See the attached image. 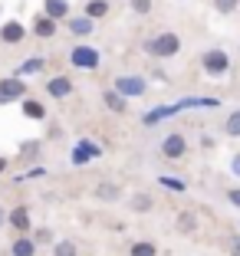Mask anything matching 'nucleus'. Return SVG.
<instances>
[{
  "label": "nucleus",
  "mask_w": 240,
  "mask_h": 256,
  "mask_svg": "<svg viewBox=\"0 0 240 256\" xmlns=\"http://www.w3.org/2000/svg\"><path fill=\"white\" fill-rule=\"evenodd\" d=\"M145 53H151L155 60H174L181 53V36L171 30L165 33H155L151 40H145Z\"/></svg>",
  "instance_id": "f257e3e1"
},
{
  "label": "nucleus",
  "mask_w": 240,
  "mask_h": 256,
  "mask_svg": "<svg viewBox=\"0 0 240 256\" xmlns=\"http://www.w3.org/2000/svg\"><path fill=\"white\" fill-rule=\"evenodd\" d=\"M112 92H119L122 98H142L145 92H148V82H145V76H132V72H125V76H115L112 79Z\"/></svg>",
  "instance_id": "f03ea898"
},
{
  "label": "nucleus",
  "mask_w": 240,
  "mask_h": 256,
  "mask_svg": "<svg viewBox=\"0 0 240 256\" xmlns=\"http://www.w3.org/2000/svg\"><path fill=\"white\" fill-rule=\"evenodd\" d=\"M201 66L210 79H220V76L230 72V56H227L224 50H207V53L201 56Z\"/></svg>",
  "instance_id": "7ed1b4c3"
},
{
  "label": "nucleus",
  "mask_w": 240,
  "mask_h": 256,
  "mask_svg": "<svg viewBox=\"0 0 240 256\" xmlns=\"http://www.w3.org/2000/svg\"><path fill=\"white\" fill-rule=\"evenodd\" d=\"M69 62H73L76 69L96 72L99 62H102V56H99V50H92V46H73V53H69Z\"/></svg>",
  "instance_id": "20e7f679"
},
{
  "label": "nucleus",
  "mask_w": 240,
  "mask_h": 256,
  "mask_svg": "<svg viewBox=\"0 0 240 256\" xmlns=\"http://www.w3.org/2000/svg\"><path fill=\"white\" fill-rule=\"evenodd\" d=\"M23 98H27V82L17 76H4L0 79V102L7 106V102H23Z\"/></svg>",
  "instance_id": "39448f33"
},
{
  "label": "nucleus",
  "mask_w": 240,
  "mask_h": 256,
  "mask_svg": "<svg viewBox=\"0 0 240 256\" xmlns=\"http://www.w3.org/2000/svg\"><path fill=\"white\" fill-rule=\"evenodd\" d=\"M161 154H165V158H171V161L184 158V154H188V138L178 135V132L165 135V138H161Z\"/></svg>",
  "instance_id": "423d86ee"
},
{
  "label": "nucleus",
  "mask_w": 240,
  "mask_h": 256,
  "mask_svg": "<svg viewBox=\"0 0 240 256\" xmlns=\"http://www.w3.org/2000/svg\"><path fill=\"white\" fill-rule=\"evenodd\" d=\"M0 40H4L7 46L23 43V40H27V26H23L20 20H7L4 26H0Z\"/></svg>",
  "instance_id": "0eeeda50"
},
{
  "label": "nucleus",
  "mask_w": 240,
  "mask_h": 256,
  "mask_svg": "<svg viewBox=\"0 0 240 256\" xmlns=\"http://www.w3.org/2000/svg\"><path fill=\"white\" fill-rule=\"evenodd\" d=\"M73 79L69 76H53L50 82H46V96H53V98H69L73 96Z\"/></svg>",
  "instance_id": "6e6552de"
},
{
  "label": "nucleus",
  "mask_w": 240,
  "mask_h": 256,
  "mask_svg": "<svg viewBox=\"0 0 240 256\" xmlns=\"http://www.w3.org/2000/svg\"><path fill=\"white\" fill-rule=\"evenodd\" d=\"M66 30L73 33L76 40H86L92 30H96V23H92L89 16H83V14H79V16H69V20H66Z\"/></svg>",
  "instance_id": "1a4fd4ad"
},
{
  "label": "nucleus",
  "mask_w": 240,
  "mask_h": 256,
  "mask_svg": "<svg viewBox=\"0 0 240 256\" xmlns=\"http://www.w3.org/2000/svg\"><path fill=\"white\" fill-rule=\"evenodd\" d=\"M43 16H50L53 23L69 20V0H43Z\"/></svg>",
  "instance_id": "9d476101"
},
{
  "label": "nucleus",
  "mask_w": 240,
  "mask_h": 256,
  "mask_svg": "<svg viewBox=\"0 0 240 256\" xmlns=\"http://www.w3.org/2000/svg\"><path fill=\"white\" fill-rule=\"evenodd\" d=\"M99 154H102V148H99V144H92V142H79L73 148V164H86V161H92V158H99Z\"/></svg>",
  "instance_id": "9b49d317"
},
{
  "label": "nucleus",
  "mask_w": 240,
  "mask_h": 256,
  "mask_svg": "<svg viewBox=\"0 0 240 256\" xmlns=\"http://www.w3.org/2000/svg\"><path fill=\"white\" fill-rule=\"evenodd\" d=\"M7 224L14 226V230H20V234H27V230H30L33 226V220H30V210H27V207H14V210H7Z\"/></svg>",
  "instance_id": "f8f14e48"
},
{
  "label": "nucleus",
  "mask_w": 240,
  "mask_h": 256,
  "mask_svg": "<svg viewBox=\"0 0 240 256\" xmlns=\"http://www.w3.org/2000/svg\"><path fill=\"white\" fill-rule=\"evenodd\" d=\"M181 108H178V102H174V106H155L151 108L148 115H145V125H158V122H165V118H174V115H178Z\"/></svg>",
  "instance_id": "ddd939ff"
},
{
  "label": "nucleus",
  "mask_w": 240,
  "mask_h": 256,
  "mask_svg": "<svg viewBox=\"0 0 240 256\" xmlns=\"http://www.w3.org/2000/svg\"><path fill=\"white\" fill-rule=\"evenodd\" d=\"M23 115H27V118L30 122H46V106L43 102H40V98H23Z\"/></svg>",
  "instance_id": "4468645a"
},
{
  "label": "nucleus",
  "mask_w": 240,
  "mask_h": 256,
  "mask_svg": "<svg viewBox=\"0 0 240 256\" xmlns=\"http://www.w3.org/2000/svg\"><path fill=\"white\" fill-rule=\"evenodd\" d=\"M102 102H105V108H109V112H115V115H125L128 112V102L119 96V92H112V89L102 92Z\"/></svg>",
  "instance_id": "2eb2a0df"
},
{
  "label": "nucleus",
  "mask_w": 240,
  "mask_h": 256,
  "mask_svg": "<svg viewBox=\"0 0 240 256\" xmlns=\"http://www.w3.org/2000/svg\"><path fill=\"white\" fill-rule=\"evenodd\" d=\"M10 256H37V243H33V236H17V240L10 243Z\"/></svg>",
  "instance_id": "dca6fc26"
},
{
  "label": "nucleus",
  "mask_w": 240,
  "mask_h": 256,
  "mask_svg": "<svg viewBox=\"0 0 240 256\" xmlns=\"http://www.w3.org/2000/svg\"><path fill=\"white\" fill-rule=\"evenodd\" d=\"M56 30H60V23H53L50 16H37L33 20V36H40V40H50Z\"/></svg>",
  "instance_id": "f3484780"
},
{
  "label": "nucleus",
  "mask_w": 240,
  "mask_h": 256,
  "mask_svg": "<svg viewBox=\"0 0 240 256\" xmlns=\"http://www.w3.org/2000/svg\"><path fill=\"white\" fill-rule=\"evenodd\" d=\"M109 7H112L109 0H86V10H83V16H89V20L96 23V20H102V16L109 14Z\"/></svg>",
  "instance_id": "a211bd4d"
},
{
  "label": "nucleus",
  "mask_w": 240,
  "mask_h": 256,
  "mask_svg": "<svg viewBox=\"0 0 240 256\" xmlns=\"http://www.w3.org/2000/svg\"><path fill=\"white\" fill-rule=\"evenodd\" d=\"M43 66H46V60H43V56H30L27 62H20V66H17V79H23V76H37V72H43Z\"/></svg>",
  "instance_id": "6ab92c4d"
},
{
  "label": "nucleus",
  "mask_w": 240,
  "mask_h": 256,
  "mask_svg": "<svg viewBox=\"0 0 240 256\" xmlns=\"http://www.w3.org/2000/svg\"><path fill=\"white\" fill-rule=\"evenodd\" d=\"M224 135H230V138H240V108L227 112V118H224Z\"/></svg>",
  "instance_id": "aec40b11"
},
{
  "label": "nucleus",
  "mask_w": 240,
  "mask_h": 256,
  "mask_svg": "<svg viewBox=\"0 0 240 256\" xmlns=\"http://www.w3.org/2000/svg\"><path fill=\"white\" fill-rule=\"evenodd\" d=\"M197 230V217L191 210H181L178 214V234H194Z\"/></svg>",
  "instance_id": "412c9836"
},
{
  "label": "nucleus",
  "mask_w": 240,
  "mask_h": 256,
  "mask_svg": "<svg viewBox=\"0 0 240 256\" xmlns=\"http://www.w3.org/2000/svg\"><path fill=\"white\" fill-rule=\"evenodd\" d=\"M217 98H181L178 108H217Z\"/></svg>",
  "instance_id": "4be33fe9"
},
{
  "label": "nucleus",
  "mask_w": 240,
  "mask_h": 256,
  "mask_svg": "<svg viewBox=\"0 0 240 256\" xmlns=\"http://www.w3.org/2000/svg\"><path fill=\"white\" fill-rule=\"evenodd\" d=\"M132 256H158V246L151 240H138L132 243Z\"/></svg>",
  "instance_id": "5701e85b"
},
{
  "label": "nucleus",
  "mask_w": 240,
  "mask_h": 256,
  "mask_svg": "<svg viewBox=\"0 0 240 256\" xmlns=\"http://www.w3.org/2000/svg\"><path fill=\"white\" fill-rule=\"evenodd\" d=\"M158 184H161V188H168V190H174V194L188 190V184L181 181V178H168V174H161V178H158Z\"/></svg>",
  "instance_id": "b1692460"
},
{
  "label": "nucleus",
  "mask_w": 240,
  "mask_h": 256,
  "mask_svg": "<svg viewBox=\"0 0 240 256\" xmlns=\"http://www.w3.org/2000/svg\"><path fill=\"white\" fill-rule=\"evenodd\" d=\"M53 256H76V243L73 240H56L53 243Z\"/></svg>",
  "instance_id": "393cba45"
},
{
  "label": "nucleus",
  "mask_w": 240,
  "mask_h": 256,
  "mask_svg": "<svg viewBox=\"0 0 240 256\" xmlns=\"http://www.w3.org/2000/svg\"><path fill=\"white\" fill-rule=\"evenodd\" d=\"M96 194H99V200H119V188L115 184H99Z\"/></svg>",
  "instance_id": "a878e982"
},
{
  "label": "nucleus",
  "mask_w": 240,
  "mask_h": 256,
  "mask_svg": "<svg viewBox=\"0 0 240 256\" xmlns=\"http://www.w3.org/2000/svg\"><path fill=\"white\" fill-rule=\"evenodd\" d=\"M214 7H217V14H233V10L240 7V0H214Z\"/></svg>",
  "instance_id": "bb28decb"
},
{
  "label": "nucleus",
  "mask_w": 240,
  "mask_h": 256,
  "mask_svg": "<svg viewBox=\"0 0 240 256\" xmlns=\"http://www.w3.org/2000/svg\"><path fill=\"white\" fill-rule=\"evenodd\" d=\"M132 10H135V14H148V10H151V0H132Z\"/></svg>",
  "instance_id": "cd10ccee"
},
{
  "label": "nucleus",
  "mask_w": 240,
  "mask_h": 256,
  "mask_svg": "<svg viewBox=\"0 0 240 256\" xmlns=\"http://www.w3.org/2000/svg\"><path fill=\"white\" fill-rule=\"evenodd\" d=\"M132 207H135V210H148V207H151V197H135V200H132Z\"/></svg>",
  "instance_id": "c85d7f7f"
},
{
  "label": "nucleus",
  "mask_w": 240,
  "mask_h": 256,
  "mask_svg": "<svg viewBox=\"0 0 240 256\" xmlns=\"http://www.w3.org/2000/svg\"><path fill=\"white\" fill-rule=\"evenodd\" d=\"M50 240H53L50 230H37V234H33V243H37V246H40V243H50Z\"/></svg>",
  "instance_id": "c756f323"
},
{
  "label": "nucleus",
  "mask_w": 240,
  "mask_h": 256,
  "mask_svg": "<svg viewBox=\"0 0 240 256\" xmlns=\"http://www.w3.org/2000/svg\"><path fill=\"white\" fill-rule=\"evenodd\" d=\"M227 200H230L233 207L240 210V188H230V190H227Z\"/></svg>",
  "instance_id": "7c9ffc66"
},
{
  "label": "nucleus",
  "mask_w": 240,
  "mask_h": 256,
  "mask_svg": "<svg viewBox=\"0 0 240 256\" xmlns=\"http://www.w3.org/2000/svg\"><path fill=\"white\" fill-rule=\"evenodd\" d=\"M46 168H30V171H23V178H43Z\"/></svg>",
  "instance_id": "2f4dec72"
},
{
  "label": "nucleus",
  "mask_w": 240,
  "mask_h": 256,
  "mask_svg": "<svg viewBox=\"0 0 240 256\" xmlns=\"http://www.w3.org/2000/svg\"><path fill=\"white\" fill-rule=\"evenodd\" d=\"M230 256H240V236H233V240H230Z\"/></svg>",
  "instance_id": "473e14b6"
},
{
  "label": "nucleus",
  "mask_w": 240,
  "mask_h": 256,
  "mask_svg": "<svg viewBox=\"0 0 240 256\" xmlns=\"http://www.w3.org/2000/svg\"><path fill=\"white\" fill-rule=\"evenodd\" d=\"M230 171H233V174H237V178H240V154H237V158L230 161Z\"/></svg>",
  "instance_id": "72a5a7b5"
},
{
  "label": "nucleus",
  "mask_w": 240,
  "mask_h": 256,
  "mask_svg": "<svg viewBox=\"0 0 240 256\" xmlns=\"http://www.w3.org/2000/svg\"><path fill=\"white\" fill-rule=\"evenodd\" d=\"M0 226H7V210L0 207Z\"/></svg>",
  "instance_id": "f704fd0d"
},
{
  "label": "nucleus",
  "mask_w": 240,
  "mask_h": 256,
  "mask_svg": "<svg viewBox=\"0 0 240 256\" xmlns=\"http://www.w3.org/2000/svg\"><path fill=\"white\" fill-rule=\"evenodd\" d=\"M4 171H7V158H0V174H4Z\"/></svg>",
  "instance_id": "c9c22d12"
}]
</instances>
